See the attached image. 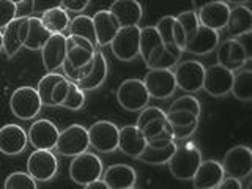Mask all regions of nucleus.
Segmentation results:
<instances>
[{"label":"nucleus","mask_w":252,"mask_h":189,"mask_svg":"<svg viewBox=\"0 0 252 189\" xmlns=\"http://www.w3.org/2000/svg\"><path fill=\"white\" fill-rule=\"evenodd\" d=\"M202 162V153L192 142H186L185 145L177 147L175 153L172 155L169 170L173 177L181 181H189L195 175L197 169Z\"/></svg>","instance_id":"obj_1"},{"label":"nucleus","mask_w":252,"mask_h":189,"mask_svg":"<svg viewBox=\"0 0 252 189\" xmlns=\"http://www.w3.org/2000/svg\"><path fill=\"white\" fill-rule=\"evenodd\" d=\"M102 172H104V164H102L101 158L89 150L74 156L69 164V178L79 186H85L101 180Z\"/></svg>","instance_id":"obj_2"},{"label":"nucleus","mask_w":252,"mask_h":189,"mask_svg":"<svg viewBox=\"0 0 252 189\" xmlns=\"http://www.w3.org/2000/svg\"><path fill=\"white\" fill-rule=\"evenodd\" d=\"M43 104L39 99V94L33 87H19L11 93L10 98V109L14 117L19 120H33L39 114Z\"/></svg>","instance_id":"obj_3"},{"label":"nucleus","mask_w":252,"mask_h":189,"mask_svg":"<svg viewBox=\"0 0 252 189\" xmlns=\"http://www.w3.org/2000/svg\"><path fill=\"white\" fill-rule=\"evenodd\" d=\"M117 101L125 110L139 112L148 106L150 94L140 79H126L117 89Z\"/></svg>","instance_id":"obj_4"},{"label":"nucleus","mask_w":252,"mask_h":189,"mask_svg":"<svg viewBox=\"0 0 252 189\" xmlns=\"http://www.w3.org/2000/svg\"><path fill=\"white\" fill-rule=\"evenodd\" d=\"M90 147L89 131L82 125H69L68 128L60 131L55 150L66 158H74L87 152Z\"/></svg>","instance_id":"obj_5"},{"label":"nucleus","mask_w":252,"mask_h":189,"mask_svg":"<svg viewBox=\"0 0 252 189\" xmlns=\"http://www.w3.org/2000/svg\"><path fill=\"white\" fill-rule=\"evenodd\" d=\"M90 147H93L99 153H112L118 150V134L120 128L109 120L94 122L89 129Z\"/></svg>","instance_id":"obj_6"},{"label":"nucleus","mask_w":252,"mask_h":189,"mask_svg":"<svg viewBox=\"0 0 252 189\" xmlns=\"http://www.w3.org/2000/svg\"><path fill=\"white\" fill-rule=\"evenodd\" d=\"M225 175L232 178H248L252 172V150L248 145H235L227 150L222 159Z\"/></svg>","instance_id":"obj_7"},{"label":"nucleus","mask_w":252,"mask_h":189,"mask_svg":"<svg viewBox=\"0 0 252 189\" xmlns=\"http://www.w3.org/2000/svg\"><path fill=\"white\" fill-rule=\"evenodd\" d=\"M139 36H140V27L131 26V27H120L110 43L112 54L122 62H131L139 57Z\"/></svg>","instance_id":"obj_8"},{"label":"nucleus","mask_w":252,"mask_h":189,"mask_svg":"<svg viewBox=\"0 0 252 189\" xmlns=\"http://www.w3.org/2000/svg\"><path fill=\"white\" fill-rule=\"evenodd\" d=\"M59 170V159L52 150H35L27 159V173L35 181H49Z\"/></svg>","instance_id":"obj_9"},{"label":"nucleus","mask_w":252,"mask_h":189,"mask_svg":"<svg viewBox=\"0 0 252 189\" xmlns=\"http://www.w3.org/2000/svg\"><path fill=\"white\" fill-rule=\"evenodd\" d=\"M142 82L150 98L167 99L177 92V82L172 69H150Z\"/></svg>","instance_id":"obj_10"},{"label":"nucleus","mask_w":252,"mask_h":189,"mask_svg":"<svg viewBox=\"0 0 252 189\" xmlns=\"http://www.w3.org/2000/svg\"><path fill=\"white\" fill-rule=\"evenodd\" d=\"M175 68L177 69L173 71V76H175L177 89H181L186 93H197L202 90L205 66L200 62L186 60L178 63Z\"/></svg>","instance_id":"obj_11"},{"label":"nucleus","mask_w":252,"mask_h":189,"mask_svg":"<svg viewBox=\"0 0 252 189\" xmlns=\"http://www.w3.org/2000/svg\"><path fill=\"white\" fill-rule=\"evenodd\" d=\"M218 65L224 66L230 71L241 69L249 62V52L240 39L230 38L219 43L216 47Z\"/></svg>","instance_id":"obj_12"},{"label":"nucleus","mask_w":252,"mask_h":189,"mask_svg":"<svg viewBox=\"0 0 252 189\" xmlns=\"http://www.w3.org/2000/svg\"><path fill=\"white\" fill-rule=\"evenodd\" d=\"M233 82V71L220 65H211L205 68L202 89L213 98H222L230 93Z\"/></svg>","instance_id":"obj_13"},{"label":"nucleus","mask_w":252,"mask_h":189,"mask_svg":"<svg viewBox=\"0 0 252 189\" xmlns=\"http://www.w3.org/2000/svg\"><path fill=\"white\" fill-rule=\"evenodd\" d=\"M59 128L47 118L35 120L29 128L27 137L35 150H54L59 140Z\"/></svg>","instance_id":"obj_14"},{"label":"nucleus","mask_w":252,"mask_h":189,"mask_svg":"<svg viewBox=\"0 0 252 189\" xmlns=\"http://www.w3.org/2000/svg\"><path fill=\"white\" fill-rule=\"evenodd\" d=\"M41 59L47 73L60 69L66 59V36L63 33H52L41 47Z\"/></svg>","instance_id":"obj_15"},{"label":"nucleus","mask_w":252,"mask_h":189,"mask_svg":"<svg viewBox=\"0 0 252 189\" xmlns=\"http://www.w3.org/2000/svg\"><path fill=\"white\" fill-rule=\"evenodd\" d=\"M52 33H49L44 26L41 24V19L36 16H26L21 24V41L22 47L30 51H41V47L47 41Z\"/></svg>","instance_id":"obj_16"},{"label":"nucleus","mask_w":252,"mask_h":189,"mask_svg":"<svg viewBox=\"0 0 252 189\" xmlns=\"http://www.w3.org/2000/svg\"><path fill=\"white\" fill-rule=\"evenodd\" d=\"M96 46H93L89 39L76 36V35H68L66 36V62L73 68H84L90 65L94 57V49Z\"/></svg>","instance_id":"obj_17"},{"label":"nucleus","mask_w":252,"mask_h":189,"mask_svg":"<svg viewBox=\"0 0 252 189\" xmlns=\"http://www.w3.org/2000/svg\"><path fill=\"white\" fill-rule=\"evenodd\" d=\"M29 144L27 132L22 126L8 123L0 128V153L6 156L21 155Z\"/></svg>","instance_id":"obj_18"},{"label":"nucleus","mask_w":252,"mask_h":189,"mask_svg":"<svg viewBox=\"0 0 252 189\" xmlns=\"http://www.w3.org/2000/svg\"><path fill=\"white\" fill-rule=\"evenodd\" d=\"M228 14H230V6L227 2H215L202 6L197 10V19L203 27H208L213 30H222L227 26Z\"/></svg>","instance_id":"obj_19"},{"label":"nucleus","mask_w":252,"mask_h":189,"mask_svg":"<svg viewBox=\"0 0 252 189\" xmlns=\"http://www.w3.org/2000/svg\"><path fill=\"white\" fill-rule=\"evenodd\" d=\"M225 172L222 164L218 161H202L195 175L192 177L194 189H216L218 185L224 180Z\"/></svg>","instance_id":"obj_20"},{"label":"nucleus","mask_w":252,"mask_h":189,"mask_svg":"<svg viewBox=\"0 0 252 189\" xmlns=\"http://www.w3.org/2000/svg\"><path fill=\"white\" fill-rule=\"evenodd\" d=\"M145 147H147V139L142 129H139L136 125L125 126V128L120 129V134H118V148L126 156L132 158V159H137L144 153Z\"/></svg>","instance_id":"obj_21"},{"label":"nucleus","mask_w":252,"mask_h":189,"mask_svg":"<svg viewBox=\"0 0 252 189\" xmlns=\"http://www.w3.org/2000/svg\"><path fill=\"white\" fill-rule=\"evenodd\" d=\"M92 19L94 27V36H96V46H109L117 35V32L120 30V24L115 19V16L109 10H101L94 13Z\"/></svg>","instance_id":"obj_22"},{"label":"nucleus","mask_w":252,"mask_h":189,"mask_svg":"<svg viewBox=\"0 0 252 189\" xmlns=\"http://www.w3.org/2000/svg\"><path fill=\"white\" fill-rule=\"evenodd\" d=\"M109 11L115 16L120 27L139 26L144 16V10L139 0H114L109 6Z\"/></svg>","instance_id":"obj_23"},{"label":"nucleus","mask_w":252,"mask_h":189,"mask_svg":"<svg viewBox=\"0 0 252 189\" xmlns=\"http://www.w3.org/2000/svg\"><path fill=\"white\" fill-rule=\"evenodd\" d=\"M218 44H219V32L199 26L194 36L186 43L183 52H189L194 55H207L215 51Z\"/></svg>","instance_id":"obj_24"},{"label":"nucleus","mask_w":252,"mask_h":189,"mask_svg":"<svg viewBox=\"0 0 252 189\" xmlns=\"http://www.w3.org/2000/svg\"><path fill=\"white\" fill-rule=\"evenodd\" d=\"M102 181L109 189H126L134 188L137 181V173L128 164H114L102 172Z\"/></svg>","instance_id":"obj_25"},{"label":"nucleus","mask_w":252,"mask_h":189,"mask_svg":"<svg viewBox=\"0 0 252 189\" xmlns=\"http://www.w3.org/2000/svg\"><path fill=\"white\" fill-rule=\"evenodd\" d=\"M225 29L233 38L246 36L252 32V11L246 5H236L230 8Z\"/></svg>","instance_id":"obj_26"},{"label":"nucleus","mask_w":252,"mask_h":189,"mask_svg":"<svg viewBox=\"0 0 252 189\" xmlns=\"http://www.w3.org/2000/svg\"><path fill=\"white\" fill-rule=\"evenodd\" d=\"M107 60L104 57L102 52H94V57H93V63H92V69L90 73L87 74L82 81L76 82L77 87L84 92H92V90H96L98 87H101L104 84L106 77H107Z\"/></svg>","instance_id":"obj_27"},{"label":"nucleus","mask_w":252,"mask_h":189,"mask_svg":"<svg viewBox=\"0 0 252 189\" xmlns=\"http://www.w3.org/2000/svg\"><path fill=\"white\" fill-rule=\"evenodd\" d=\"M26 16L16 18L8 24L5 29H2V39H3V47L2 51L6 54L8 59H13L16 54L22 49V41H21V24Z\"/></svg>","instance_id":"obj_28"},{"label":"nucleus","mask_w":252,"mask_h":189,"mask_svg":"<svg viewBox=\"0 0 252 189\" xmlns=\"http://www.w3.org/2000/svg\"><path fill=\"white\" fill-rule=\"evenodd\" d=\"M183 51L177 46H162L159 51L155 52L145 65L150 69H172L178 65Z\"/></svg>","instance_id":"obj_29"},{"label":"nucleus","mask_w":252,"mask_h":189,"mask_svg":"<svg viewBox=\"0 0 252 189\" xmlns=\"http://www.w3.org/2000/svg\"><path fill=\"white\" fill-rule=\"evenodd\" d=\"M164 46L162 39L158 33V30L155 26H147L144 29H140V36H139V57L144 59L147 63L150 57L158 52Z\"/></svg>","instance_id":"obj_30"},{"label":"nucleus","mask_w":252,"mask_h":189,"mask_svg":"<svg viewBox=\"0 0 252 189\" xmlns=\"http://www.w3.org/2000/svg\"><path fill=\"white\" fill-rule=\"evenodd\" d=\"M177 150V142H169L167 145L164 147H150L147 145L144 153H142L137 159L145 162V164H150V165H162V164H167L170 161L172 155L175 153Z\"/></svg>","instance_id":"obj_31"},{"label":"nucleus","mask_w":252,"mask_h":189,"mask_svg":"<svg viewBox=\"0 0 252 189\" xmlns=\"http://www.w3.org/2000/svg\"><path fill=\"white\" fill-rule=\"evenodd\" d=\"M230 93L243 102L252 101V69L241 68L238 73H233V82Z\"/></svg>","instance_id":"obj_32"},{"label":"nucleus","mask_w":252,"mask_h":189,"mask_svg":"<svg viewBox=\"0 0 252 189\" xmlns=\"http://www.w3.org/2000/svg\"><path fill=\"white\" fill-rule=\"evenodd\" d=\"M39 19H41V24L49 33H63V32L68 29L69 21H71L68 11L63 10L62 6L43 13Z\"/></svg>","instance_id":"obj_33"},{"label":"nucleus","mask_w":252,"mask_h":189,"mask_svg":"<svg viewBox=\"0 0 252 189\" xmlns=\"http://www.w3.org/2000/svg\"><path fill=\"white\" fill-rule=\"evenodd\" d=\"M69 35H76L89 39V41L96 46V36H94V27H93V19L87 14H79L76 18L69 21Z\"/></svg>","instance_id":"obj_34"},{"label":"nucleus","mask_w":252,"mask_h":189,"mask_svg":"<svg viewBox=\"0 0 252 189\" xmlns=\"http://www.w3.org/2000/svg\"><path fill=\"white\" fill-rule=\"evenodd\" d=\"M62 77H63V74H59V73H47L46 76L39 79L36 92L39 94V99H41L43 106H51V96H52L54 85L57 84Z\"/></svg>","instance_id":"obj_35"},{"label":"nucleus","mask_w":252,"mask_h":189,"mask_svg":"<svg viewBox=\"0 0 252 189\" xmlns=\"http://www.w3.org/2000/svg\"><path fill=\"white\" fill-rule=\"evenodd\" d=\"M3 189H38V185L27 172H13L5 178Z\"/></svg>","instance_id":"obj_36"},{"label":"nucleus","mask_w":252,"mask_h":189,"mask_svg":"<svg viewBox=\"0 0 252 189\" xmlns=\"http://www.w3.org/2000/svg\"><path fill=\"white\" fill-rule=\"evenodd\" d=\"M181 30H183V35H185V39L186 43L194 36V33L199 29V19H197V13L192 11V10H188V11H181L178 16H175Z\"/></svg>","instance_id":"obj_37"},{"label":"nucleus","mask_w":252,"mask_h":189,"mask_svg":"<svg viewBox=\"0 0 252 189\" xmlns=\"http://www.w3.org/2000/svg\"><path fill=\"white\" fill-rule=\"evenodd\" d=\"M175 110H188L197 117H200L202 114V104L200 101L197 99L192 94H185V96L177 98L175 101L172 102L169 107V112H175Z\"/></svg>","instance_id":"obj_38"},{"label":"nucleus","mask_w":252,"mask_h":189,"mask_svg":"<svg viewBox=\"0 0 252 189\" xmlns=\"http://www.w3.org/2000/svg\"><path fill=\"white\" fill-rule=\"evenodd\" d=\"M84 104H85V92L79 89L76 82H69L68 94L60 107H65L69 110H79L84 107Z\"/></svg>","instance_id":"obj_39"},{"label":"nucleus","mask_w":252,"mask_h":189,"mask_svg":"<svg viewBox=\"0 0 252 189\" xmlns=\"http://www.w3.org/2000/svg\"><path fill=\"white\" fill-rule=\"evenodd\" d=\"M173 27H175V16H162L155 26L164 46H175V43H173Z\"/></svg>","instance_id":"obj_40"},{"label":"nucleus","mask_w":252,"mask_h":189,"mask_svg":"<svg viewBox=\"0 0 252 189\" xmlns=\"http://www.w3.org/2000/svg\"><path fill=\"white\" fill-rule=\"evenodd\" d=\"M167 115V122L173 128H183V126H191L199 123V118L188 110H175V112H165Z\"/></svg>","instance_id":"obj_41"},{"label":"nucleus","mask_w":252,"mask_h":189,"mask_svg":"<svg viewBox=\"0 0 252 189\" xmlns=\"http://www.w3.org/2000/svg\"><path fill=\"white\" fill-rule=\"evenodd\" d=\"M164 117H165L164 109L158 107V106H147L142 110H139V117H137V120H136V126H137L139 129H142L150 122L156 120V118H164Z\"/></svg>","instance_id":"obj_42"},{"label":"nucleus","mask_w":252,"mask_h":189,"mask_svg":"<svg viewBox=\"0 0 252 189\" xmlns=\"http://www.w3.org/2000/svg\"><path fill=\"white\" fill-rule=\"evenodd\" d=\"M69 82L68 79L63 76L60 81L54 85L52 90V96H51V107H60L62 102L65 101L66 94H68V89H69Z\"/></svg>","instance_id":"obj_43"},{"label":"nucleus","mask_w":252,"mask_h":189,"mask_svg":"<svg viewBox=\"0 0 252 189\" xmlns=\"http://www.w3.org/2000/svg\"><path fill=\"white\" fill-rule=\"evenodd\" d=\"M18 14V5L10 0H0V30L10 24Z\"/></svg>","instance_id":"obj_44"},{"label":"nucleus","mask_w":252,"mask_h":189,"mask_svg":"<svg viewBox=\"0 0 252 189\" xmlns=\"http://www.w3.org/2000/svg\"><path fill=\"white\" fill-rule=\"evenodd\" d=\"M63 0H33L32 2V10L33 13L43 14L49 10H54V8H60Z\"/></svg>","instance_id":"obj_45"},{"label":"nucleus","mask_w":252,"mask_h":189,"mask_svg":"<svg viewBox=\"0 0 252 189\" xmlns=\"http://www.w3.org/2000/svg\"><path fill=\"white\" fill-rule=\"evenodd\" d=\"M90 0H63L62 8L66 11H73V13H82L87 6H89Z\"/></svg>","instance_id":"obj_46"},{"label":"nucleus","mask_w":252,"mask_h":189,"mask_svg":"<svg viewBox=\"0 0 252 189\" xmlns=\"http://www.w3.org/2000/svg\"><path fill=\"white\" fill-rule=\"evenodd\" d=\"M199 128V123L197 125H191V126H183V128H173L172 126V132H173V140H185L189 139L192 134Z\"/></svg>","instance_id":"obj_47"},{"label":"nucleus","mask_w":252,"mask_h":189,"mask_svg":"<svg viewBox=\"0 0 252 189\" xmlns=\"http://www.w3.org/2000/svg\"><path fill=\"white\" fill-rule=\"evenodd\" d=\"M216 189H243V183L238 178L232 177H224V180L218 185Z\"/></svg>","instance_id":"obj_48"},{"label":"nucleus","mask_w":252,"mask_h":189,"mask_svg":"<svg viewBox=\"0 0 252 189\" xmlns=\"http://www.w3.org/2000/svg\"><path fill=\"white\" fill-rule=\"evenodd\" d=\"M84 189H109V188L102 180H96V181H93V183L85 185Z\"/></svg>","instance_id":"obj_49"},{"label":"nucleus","mask_w":252,"mask_h":189,"mask_svg":"<svg viewBox=\"0 0 252 189\" xmlns=\"http://www.w3.org/2000/svg\"><path fill=\"white\" fill-rule=\"evenodd\" d=\"M192 2V6L195 10H200L202 6L208 5V3H215V2H222V0H191Z\"/></svg>","instance_id":"obj_50"},{"label":"nucleus","mask_w":252,"mask_h":189,"mask_svg":"<svg viewBox=\"0 0 252 189\" xmlns=\"http://www.w3.org/2000/svg\"><path fill=\"white\" fill-rule=\"evenodd\" d=\"M227 3H233V5H246L251 0H224Z\"/></svg>","instance_id":"obj_51"},{"label":"nucleus","mask_w":252,"mask_h":189,"mask_svg":"<svg viewBox=\"0 0 252 189\" xmlns=\"http://www.w3.org/2000/svg\"><path fill=\"white\" fill-rule=\"evenodd\" d=\"M3 47V39H2V30H0V51H2Z\"/></svg>","instance_id":"obj_52"},{"label":"nucleus","mask_w":252,"mask_h":189,"mask_svg":"<svg viewBox=\"0 0 252 189\" xmlns=\"http://www.w3.org/2000/svg\"><path fill=\"white\" fill-rule=\"evenodd\" d=\"M10 2H13V3H16V5H19V3H24L26 0H10Z\"/></svg>","instance_id":"obj_53"},{"label":"nucleus","mask_w":252,"mask_h":189,"mask_svg":"<svg viewBox=\"0 0 252 189\" xmlns=\"http://www.w3.org/2000/svg\"><path fill=\"white\" fill-rule=\"evenodd\" d=\"M126 189H136V188H126Z\"/></svg>","instance_id":"obj_54"}]
</instances>
